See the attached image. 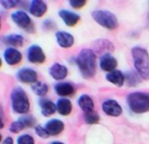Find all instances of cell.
Wrapping results in <instances>:
<instances>
[{"label": "cell", "instance_id": "obj_1", "mask_svg": "<svg viewBox=\"0 0 149 144\" xmlns=\"http://www.w3.org/2000/svg\"><path fill=\"white\" fill-rule=\"evenodd\" d=\"M76 65L84 78H91L96 71V57L93 51L90 49H82L77 56Z\"/></svg>", "mask_w": 149, "mask_h": 144}, {"label": "cell", "instance_id": "obj_2", "mask_svg": "<svg viewBox=\"0 0 149 144\" xmlns=\"http://www.w3.org/2000/svg\"><path fill=\"white\" fill-rule=\"evenodd\" d=\"M10 104L11 109L15 114L26 115L30 112L31 103L28 93L22 87L15 86L10 93Z\"/></svg>", "mask_w": 149, "mask_h": 144}, {"label": "cell", "instance_id": "obj_3", "mask_svg": "<svg viewBox=\"0 0 149 144\" xmlns=\"http://www.w3.org/2000/svg\"><path fill=\"white\" fill-rule=\"evenodd\" d=\"M132 55L134 58V64L139 76L143 79H149V55L145 49L135 47L132 49Z\"/></svg>", "mask_w": 149, "mask_h": 144}, {"label": "cell", "instance_id": "obj_4", "mask_svg": "<svg viewBox=\"0 0 149 144\" xmlns=\"http://www.w3.org/2000/svg\"><path fill=\"white\" fill-rule=\"evenodd\" d=\"M129 107L135 113H145L149 111V95L144 93H133L128 95Z\"/></svg>", "mask_w": 149, "mask_h": 144}, {"label": "cell", "instance_id": "obj_5", "mask_svg": "<svg viewBox=\"0 0 149 144\" xmlns=\"http://www.w3.org/2000/svg\"><path fill=\"white\" fill-rule=\"evenodd\" d=\"M10 18L17 28L22 29L28 33L35 32V26H33V19H31L30 14L24 10H14L10 14Z\"/></svg>", "mask_w": 149, "mask_h": 144}, {"label": "cell", "instance_id": "obj_6", "mask_svg": "<svg viewBox=\"0 0 149 144\" xmlns=\"http://www.w3.org/2000/svg\"><path fill=\"white\" fill-rule=\"evenodd\" d=\"M91 15L98 24L109 30H114L119 24L117 16L107 10H94L92 11Z\"/></svg>", "mask_w": 149, "mask_h": 144}, {"label": "cell", "instance_id": "obj_7", "mask_svg": "<svg viewBox=\"0 0 149 144\" xmlns=\"http://www.w3.org/2000/svg\"><path fill=\"white\" fill-rule=\"evenodd\" d=\"M26 59L31 64H43L46 61V54L39 45H31L26 50Z\"/></svg>", "mask_w": 149, "mask_h": 144}, {"label": "cell", "instance_id": "obj_8", "mask_svg": "<svg viewBox=\"0 0 149 144\" xmlns=\"http://www.w3.org/2000/svg\"><path fill=\"white\" fill-rule=\"evenodd\" d=\"M16 78L24 84L33 85L38 80V72L31 67H22L16 72Z\"/></svg>", "mask_w": 149, "mask_h": 144}, {"label": "cell", "instance_id": "obj_9", "mask_svg": "<svg viewBox=\"0 0 149 144\" xmlns=\"http://www.w3.org/2000/svg\"><path fill=\"white\" fill-rule=\"evenodd\" d=\"M3 59L7 65L15 66L22 61V54L16 48L6 47L3 51Z\"/></svg>", "mask_w": 149, "mask_h": 144}, {"label": "cell", "instance_id": "obj_10", "mask_svg": "<svg viewBox=\"0 0 149 144\" xmlns=\"http://www.w3.org/2000/svg\"><path fill=\"white\" fill-rule=\"evenodd\" d=\"M29 13L35 17H43L48 11V5L43 0H33L29 3Z\"/></svg>", "mask_w": 149, "mask_h": 144}, {"label": "cell", "instance_id": "obj_11", "mask_svg": "<svg viewBox=\"0 0 149 144\" xmlns=\"http://www.w3.org/2000/svg\"><path fill=\"white\" fill-rule=\"evenodd\" d=\"M44 127H45L49 136H57V135H59L63 132L65 125L63 123V121L59 120V119H51V120L46 122Z\"/></svg>", "mask_w": 149, "mask_h": 144}, {"label": "cell", "instance_id": "obj_12", "mask_svg": "<svg viewBox=\"0 0 149 144\" xmlns=\"http://www.w3.org/2000/svg\"><path fill=\"white\" fill-rule=\"evenodd\" d=\"M49 74L55 80H63L68 75V69L65 65L60 63H54L53 65L50 66L49 68Z\"/></svg>", "mask_w": 149, "mask_h": 144}, {"label": "cell", "instance_id": "obj_13", "mask_svg": "<svg viewBox=\"0 0 149 144\" xmlns=\"http://www.w3.org/2000/svg\"><path fill=\"white\" fill-rule=\"evenodd\" d=\"M39 106L40 110H41V114L44 117H51L52 115H54L57 112L56 104L50 99H46V97H41L39 99Z\"/></svg>", "mask_w": 149, "mask_h": 144}, {"label": "cell", "instance_id": "obj_14", "mask_svg": "<svg viewBox=\"0 0 149 144\" xmlns=\"http://www.w3.org/2000/svg\"><path fill=\"white\" fill-rule=\"evenodd\" d=\"M56 41L57 44L60 46L61 48H70L74 44V37L68 32H65V31H58L55 34Z\"/></svg>", "mask_w": 149, "mask_h": 144}, {"label": "cell", "instance_id": "obj_15", "mask_svg": "<svg viewBox=\"0 0 149 144\" xmlns=\"http://www.w3.org/2000/svg\"><path fill=\"white\" fill-rule=\"evenodd\" d=\"M59 16L61 17V19L63 20L65 24L67 26H75L77 24V22L80 19V16L78 14H76L75 12H72L70 10L67 9H60L58 12Z\"/></svg>", "mask_w": 149, "mask_h": 144}, {"label": "cell", "instance_id": "obj_16", "mask_svg": "<svg viewBox=\"0 0 149 144\" xmlns=\"http://www.w3.org/2000/svg\"><path fill=\"white\" fill-rule=\"evenodd\" d=\"M2 42L8 47L16 48L22 47L24 44V37L20 34H8L2 38Z\"/></svg>", "mask_w": 149, "mask_h": 144}, {"label": "cell", "instance_id": "obj_17", "mask_svg": "<svg viewBox=\"0 0 149 144\" xmlns=\"http://www.w3.org/2000/svg\"><path fill=\"white\" fill-rule=\"evenodd\" d=\"M102 110L107 115L112 117H118L122 114L121 106L114 99H108L102 104Z\"/></svg>", "mask_w": 149, "mask_h": 144}, {"label": "cell", "instance_id": "obj_18", "mask_svg": "<svg viewBox=\"0 0 149 144\" xmlns=\"http://www.w3.org/2000/svg\"><path fill=\"white\" fill-rule=\"evenodd\" d=\"M54 90L58 95L62 97H70L75 93V88L70 82H58L54 86Z\"/></svg>", "mask_w": 149, "mask_h": 144}, {"label": "cell", "instance_id": "obj_19", "mask_svg": "<svg viewBox=\"0 0 149 144\" xmlns=\"http://www.w3.org/2000/svg\"><path fill=\"white\" fill-rule=\"evenodd\" d=\"M117 65H118L117 60L113 56L109 55V54H106V55H104L100 58V66L104 71H114V69L117 67Z\"/></svg>", "mask_w": 149, "mask_h": 144}, {"label": "cell", "instance_id": "obj_20", "mask_svg": "<svg viewBox=\"0 0 149 144\" xmlns=\"http://www.w3.org/2000/svg\"><path fill=\"white\" fill-rule=\"evenodd\" d=\"M56 107H57V112L61 116H68L72 112V103L70 99L65 97H61L58 99L56 103Z\"/></svg>", "mask_w": 149, "mask_h": 144}, {"label": "cell", "instance_id": "obj_21", "mask_svg": "<svg viewBox=\"0 0 149 144\" xmlns=\"http://www.w3.org/2000/svg\"><path fill=\"white\" fill-rule=\"evenodd\" d=\"M31 91L36 95H38L40 99L45 97V95H47L48 93H49V85L47 83L43 82V81H37L33 85H31Z\"/></svg>", "mask_w": 149, "mask_h": 144}, {"label": "cell", "instance_id": "obj_22", "mask_svg": "<svg viewBox=\"0 0 149 144\" xmlns=\"http://www.w3.org/2000/svg\"><path fill=\"white\" fill-rule=\"evenodd\" d=\"M78 106L84 113H89L93 111V101L87 95H82L78 99Z\"/></svg>", "mask_w": 149, "mask_h": 144}, {"label": "cell", "instance_id": "obj_23", "mask_svg": "<svg viewBox=\"0 0 149 144\" xmlns=\"http://www.w3.org/2000/svg\"><path fill=\"white\" fill-rule=\"evenodd\" d=\"M107 79L110 82H112L113 84H116L118 86H122L124 84V82H125V76L119 70H114V71L107 74Z\"/></svg>", "mask_w": 149, "mask_h": 144}, {"label": "cell", "instance_id": "obj_24", "mask_svg": "<svg viewBox=\"0 0 149 144\" xmlns=\"http://www.w3.org/2000/svg\"><path fill=\"white\" fill-rule=\"evenodd\" d=\"M18 120L24 124V128H33V127L37 126V124H36L37 120H36V118L33 115H29V114L22 115V116H20L18 118Z\"/></svg>", "mask_w": 149, "mask_h": 144}, {"label": "cell", "instance_id": "obj_25", "mask_svg": "<svg viewBox=\"0 0 149 144\" xmlns=\"http://www.w3.org/2000/svg\"><path fill=\"white\" fill-rule=\"evenodd\" d=\"M16 144H36L35 138L31 134H22L16 139Z\"/></svg>", "mask_w": 149, "mask_h": 144}, {"label": "cell", "instance_id": "obj_26", "mask_svg": "<svg viewBox=\"0 0 149 144\" xmlns=\"http://www.w3.org/2000/svg\"><path fill=\"white\" fill-rule=\"evenodd\" d=\"M24 129H26L24 126V124H22L18 119L15 121H13L9 126V131L11 133H13V134H18V133L22 132Z\"/></svg>", "mask_w": 149, "mask_h": 144}, {"label": "cell", "instance_id": "obj_27", "mask_svg": "<svg viewBox=\"0 0 149 144\" xmlns=\"http://www.w3.org/2000/svg\"><path fill=\"white\" fill-rule=\"evenodd\" d=\"M84 120L87 124H96L100 121V116L97 115V113L92 111L89 113H85L84 114Z\"/></svg>", "mask_w": 149, "mask_h": 144}, {"label": "cell", "instance_id": "obj_28", "mask_svg": "<svg viewBox=\"0 0 149 144\" xmlns=\"http://www.w3.org/2000/svg\"><path fill=\"white\" fill-rule=\"evenodd\" d=\"M20 4V1L18 0H1L0 1V5L4 8V9H12V8H15L17 5Z\"/></svg>", "mask_w": 149, "mask_h": 144}, {"label": "cell", "instance_id": "obj_29", "mask_svg": "<svg viewBox=\"0 0 149 144\" xmlns=\"http://www.w3.org/2000/svg\"><path fill=\"white\" fill-rule=\"evenodd\" d=\"M35 133L37 136H39L40 138H42V139H47L48 137H49L45 127L42 126V125H37V126L35 127Z\"/></svg>", "mask_w": 149, "mask_h": 144}, {"label": "cell", "instance_id": "obj_30", "mask_svg": "<svg viewBox=\"0 0 149 144\" xmlns=\"http://www.w3.org/2000/svg\"><path fill=\"white\" fill-rule=\"evenodd\" d=\"M138 75L139 74H136L135 72H128L127 73V78H128V82H129V85H133L134 81V84H137L138 83Z\"/></svg>", "mask_w": 149, "mask_h": 144}, {"label": "cell", "instance_id": "obj_31", "mask_svg": "<svg viewBox=\"0 0 149 144\" xmlns=\"http://www.w3.org/2000/svg\"><path fill=\"white\" fill-rule=\"evenodd\" d=\"M86 1L85 0H70L69 1V4L71 5V7L75 8V9H78V8H81L85 5Z\"/></svg>", "mask_w": 149, "mask_h": 144}, {"label": "cell", "instance_id": "obj_32", "mask_svg": "<svg viewBox=\"0 0 149 144\" xmlns=\"http://www.w3.org/2000/svg\"><path fill=\"white\" fill-rule=\"evenodd\" d=\"M43 28L47 31H51L56 28V24L52 19H46L45 22H43Z\"/></svg>", "mask_w": 149, "mask_h": 144}, {"label": "cell", "instance_id": "obj_33", "mask_svg": "<svg viewBox=\"0 0 149 144\" xmlns=\"http://www.w3.org/2000/svg\"><path fill=\"white\" fill-rule=\"evenodd\" d=\"M1 144H14V140L12 137L10 136H6L5 138H3Z\"/></svg>", "mask_w": 149, "mask_h": 144}, {"label": "cell", "instance_id": "obj_34", "mask_svg": "<svg viewBox=\"0 0 149 144\" xmlns=\"http://www.w3.org/2000/svg\"><path fill=\"white\" fill-rule=\"evenodd\" d=\"M3 128H4V122H3V120H2L1 116H0V130Z\"/></svg>", "mask_w": 149, "mask_h": 144}, {"label": "cell", "instance_id": "obj_35", "mask_svg": "<svg viewBox=\"0 0 149 144\" xmlns=\"http://www.w3.org/2000/svg\"><path fill=\"white\" fill-rule=\"evenodd\" d=\"M50 144H64L63 142H60V141H53V142H51Z\"/></svg>", "mask_w": 149, "mask_h": 144}, {"label": "cell", "instance_id": "obj_36", "mask_svg": "<svg viewBox=\"0 0 149 144\" xmlns=\"http://www.w3.org/2000/svg\"><path fill=\"white\" fill-rule=\"evenodd\" d=\"M2 140H3V137H2V134H1V133H0V144H1Z\"/></svg>", "mask_w": 149, "mask_h": 144}, {"label": "cell", "instance_id": "obj_37", "mask_svg": "<svg viewBox=\"0 0 149 144\" xmlns=\"http://www.w3.org/2000/svg\"><path fill=\"white\" fill-rule=\"evenodd\" d=\"M2 63H3V62H2V59H1V57H0V68L2 67Z\"/></svg>", "mask_w": 149, "mask_h": 144}, {"label": "cell", "instance_id": "obj_38", "mask_svg": "<svg viewBox=\"0 0 149 144\" xmlns=\"http://www.w3.org/2000/svg\"><path fill=\"white\" fill-rule=\"evenodd\" d=\"M1 26H2V22H1V14H0V30H1Z\"/></svg>", "mask_w": 149, "mask_h": 144}]
</instances>
